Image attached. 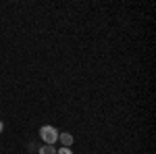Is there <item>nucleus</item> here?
Returning <instances> with one entry per match:
<instances>
[{"instance_id":"4","label":"nucleus","mask_w":156,"mask_h":154,"mask_svg":"<svg viewBox=\"0 0 156 154\" xmlns=\"http://www.w3.org/2000/svg\"><path fill=\"white\" fill-rule=\"evenodd\" d=\"M56 154H73L71 148H60V150H56Z\"/></svg>"},{"instance_id":"5","label":"nucleus","mask_w":156,"mask_h":154,"mask_svg":"<svg viewBox=\"0 0 156 154\" xmlns=\"http://www.w3.org/2000/svg\"><path fill=\"white\" fill-rule=\"evenodd\" d=\"M2 129H4V123H2V121H0V133H2Z\"/></svg>"},{"instance_id":"3","label":"nucleus","mask_w":156,"mask_h":154,"mask_svg":"<svg viewBox=\"0 0 156 154\" xmlns=\"http://www.w3.org/2000/svg\"><path fill=\"white\" fill-rule=\"evenodd\" d=\"M37 154H56V148H54V146H48V144H44V146L37 148Z\"/></svg>"},{"instance_id":"1","label":"nucleus","mask_w":156,"mask_h":154,"mask_svg":"<svg viewBox=\"0 0 156 154\" xmlns=\"http://www.w3.org/2000/svg\"><path fill=\"white\" fill-rule=\"evenodd\" d=\"M40 138L44 140V144L54 146V144L58 142V129L52 127V125H42V127H40Z\"/></svg>"},{"instance_id":"2","label":"nucleus","mask_w":156,"mask_h":154,"mask_svg":"<svg viewBox=\"0 0 156 154\" xmlns=\"http://www.w3.org/2000/svg\"><path fill=\"white\" fill-rule=\"evenodd\" d=\"M58 140H60V144H62V148H71V144H73V135L71 133H58Z\"/></svg>"}]
</instances>
